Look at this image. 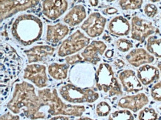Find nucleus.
<instances>
[{"instance_id": "f257e3e1", "label": "nucleus", "mask_w": 161, "mask_h": 120, "mask_svg": "<svg viewBox=\"0 0 161 120\" xmlns=\"http://www.w3.org/2000/svg\"><path fill=\"white\" fill-rule=\"evenodd\" d=\"M44 104L29 82L22 81L15 84L11 99L7 108L14 114L22 113L29 119H44L48 117L43 111Z\"/></svg>"}, {"instance_id": "f03ea898", "label": "nucleus", "mask_w": 161, "mask_h": 120, "mask_svg": "<svg viewBox=\"0 0 161 120\" xmlns=\"http://www.w3.org/2000/svg\"><path fill=\"white\" fill-rule=\"evenodd\" d=\"M11 32L13 38L22 46H30L40 40L43 34V23L36 16L23 14L12 22Z\"/></svg>"}, {"instance_id": "7ed1b4c3", "label": "nucleus", "mask_w": 161, "mask_h": 120, "mask_svg": "<svg viewBox=\"0 0 161 120\" xmlns=\"http://www.w3.org/2000/svg\"><path fill=\"white\" fill-rule=\"evenodd\" d=\"M37 94L42 101L46 113L51 117L64 115L68 117H81L86 111V107L80 105H72L63 102L56 89L43 88L38 90Z\"/></svg>"}, {"instance_id": "20e7f679", "label": "nucleus", "mask_w": 161, "mask_h": 120, "mask_svg": "<svg viewBox=\"0 0 161 120\" xmlns=\"http://www.w3.org/2000/svg\"><path fill=\"white\" fill-rule=\"evenodd\" d=\"M96 87L108 96H119L123 94V88L114 75L113 68L108 63L100 64L95 73Z\"/></svg>"}, {"instance_id": "39448f33", "label": "nucleus", "mask_w": 161, "mask_h": 120, "mask_svg": "<svg viewBox=\"0 0 161 120\" xmlns=\"http://www.w3.org/2000/svg\"><path fill=\"white\" fill-rule=\"evenodd\" d=\"M22 68V59L16 51L8 44L1 45V77L2 82L6 79L15 77Z\"/></svg>"}, {"instance_id": "423d86ee", "label": "nucleus", "mask_w": 161, "mask_h": 120, "mask_svg": "<svg viewBox=\"0 0 161 120\" xmlns=\"http://www.w3.org/2000/svg\"><path fill=\"white\" fill-rule=\"evenodd\" d=\"M59 94L69 104L78 105L93 103L100 98V94L88 88H80L73 84H65L59 88Z\"/></svg>"}, {"instance_id": "0eeeda50", "label": "nucleus", "mask_w": 161, "mask_h": 120, "mask_svg": "<svg viewBox=\"0 0 161 120\" xmlns=\"http://www.w3.org/2000/svg\"><path fill=\"white\" fill-rule=\"evenodd\" d=\"M90 38L80 30H77L66 38L57 50L59 57H66L77 53L89 45Z\"/></svg>"}, {"instance_id": "6e6552de", "label": "nucleus", "mask_w": 161, "mask_h": 120, "mask_svg": "<svg viewBox=\"0 0 161 120\" xmlns=\"http://www.w3.org/2000/svg\"><path fill=\"white\" fill-rule=\"evenodd\" d=\"M40 0H0L1 22L16 15L34 8Z\"/></svg>"}, {"instance_id": "1a4fd4ad", "label": "nucleus", "mask_w": 161, "mask_h": 120, "mask_svg": "<svg viewBox=\"0 0 161 120\" xmlns=\"http://www.w3.org/2000/svg\"><path fill=\"white\" fill-rule=\"evenodd\" d=\"M158 32V29L152 23L145 19L135 16L131 20V38L141 43L148 37Z\"/></svg>"}, {"instance_id": "9d476101", "label": "nucleus", "mask_w": 161, "mask_h": 120, "mask_svg": "<svg viewBox=\"0 0 161 120\" xmlns=\"http://www.w3.org/2000/svg\"><path fill=\"white\" fill-rule=\"evenodd\" d=\"M23 78L32 82L39 89L45 88L48 85L46 66L39 63L27 65L23 71Z\"/></svg>"}, {"instance_id": "9b49d317", "label": "nucleus", "mask_w": 161, "mask_h": 120, "mask_svg": "<svg viewBox=\"0 0 161 120\" xmlns=\"http://www.w3.org/2000/svg\"><path fill=\"white\" fill-rule=\"evenodd\" d=\"M107 19L99 12H93L81 25V29L90 38L101 36L105 30Z\"/></svg>"}, {"instance_id": "f8f14e48", "label": "nucleus", "mask_w": 161, "mask_h": 120, "mask_svg": "<svg viewBox=\"0 0 161 120\" xmlns=\"http://www.w3.org/2000/svg\"><path fill=\"white\" fill-rule=\"evenodd\" d=\"M71 5V0H43L42 12L43 16L51 21L60 18Z\"/></svg>"}, {"instance_id": "ddd939ff", "label": "nucleus", "mask_w": 161, "mask_h": 120, "mask_svg": "<svg viewBox=\"0 0 161 120\" xmlns=\"http://www.w3.org/2000/svg\"><path fill=\"white\" fill-rule=\"evenodd\" d=\"M107 51L106 43L100 40H94L89 43L86 48L82 50L81 56L85 63L97 65L101 60V57Z\"/></svg>"}, {"instance_id": "4468645a", "label": "nucleus", "mask_w": 161, "mask_h": 120, "mask_svg": "<svg viewBox=\"0 0 161 120\" xmlns=\"http://www.w3.org/2000/svg\"><path fill=\"white\" fill-rule=\"evenodd\" d=\"M55 47L48 45H35L29 49L25 50L24 53L29 64L44 63L50 59L55 53Z\"/></svg>"}, {"instance_id": "2eb2a0df", "label": "nucleus", "mask_w": 161, "mask_h": 120, "mask_svg": "<svg viewBox=\"0 0 161 120\" xmlns=\"http://www.w3.org/2000/svg\"><path fill=\"white\" fill-rule=\"evenodd\" d=\"M149 102L148 97L144 93H137L134 95H128L119 99L117 105L123 109L129 110L136 113L146 106Z\"/></svg>"}, {"instance_id": "dca6fc26", "label": "nucleus", "mask_w": 161, "mask_h": 120, "mask_svg": "<svg viewBox=\"0 0 161 120\" xmlns=\"http://www.w3.org/2000/svg\"><path fill=\"white\" fill-rule=\"evenodd\" d=\"M118 78L125 92L137 94L143 89V85L133 70H123L119 72Z\"/></svg>"}, {"instance_id": "f3484780", "label": "nucleus", "mask_w": 161, "mask_h": 120, "mask_svg": "<svg viewBox=\"0 0 161 120\" xmlns=\"http://www.w3.org/2000/svg\"><path fill=\"white\" fill-rule=\"evenodd\" d=\"M125 59L131 66L139 68L146 64L153 63L155 58L144 48H135L130 51L125 57Z\"/></svg>"}, {"instance_id": "a211bd4d", "label": "nucleus", "mask_w": 161, "mask_h": 120, "mask_svg": "<svg viewBox=\"0 0 161 120\" xmlns=\"http://www.w3.org/2000/svg\"><path fill=\"white\" fill-rule=\"evenodd\" d=\"M69 27L61 22L54 25H48L45 40L49 44H57L67 36L69 34Z\"/></svg>"}, {"instance_id": "6ab92c4d", "label": "nucleus", "mask_w": 161, "mask_h": 120, "mask_svg": "<svg viewBox=\"0 0 161 120\" xmlns=\"http://www.w3.org/2000/svg\"><path fill=\"white\" fill-rule=\"evenodd\" d=\"M107 28L114 36H126L131 32V24L124 16H117L109 21Z\"/></svg>"}, {"instance_id": "aec40b11", "label": "nucleus", "mask_w": 161, "mask_h": 120, "mask_svg": "<svg viewBox=\"0 0 161 120\" xmlns=\"http://www.w3.org/2000/svg\"><path fill=\"white\" fill-rule=\"evenodd\" d=\"M87 18L86 8L82 5H76L72 7L63 17V22L69 27L79 25Z\"/></svg>"}, {"instance_id": "412c9836", "label": "nucleus", "mask_w": 161, "mask_h": 120, "mask_svg": "<svg viewBox=\"0 0 161 120\" xmlns=\"http://www.w3.org/2000/svg\"><path fill=\"white\" fill-rule=\"evenodd\" d=\"M160 71L158 68L150 64H146L138 68L137 76L143 85H149L160 78Z\"/></svg>"}, {"instance_id": "4be33fe9", "label": "nucleus", "mask_w": 161, "mask_h": 120, "mask_svg": "<svg viewBox=\"0 0 161 120\" xmlns=\"http://www.w3.org/2000/svg\"><path fill=\"white\" fill-rule=\"evenodd\" d=\"M70 65L66 63H53L50 64L48 67V73L49 76L53 79L64 80L66 79L69 76Z\"/></svg>"}, {"instance_id": "5701e85b", "label": "nucleus", "mask_w": 161, "mask_h": 120, "mask_svg": "<svg viewBox=\"0 0 161 120\" xmlns=\"http://www.w3.org/2000/svg\"><path fill=\"white\" fill-rule=\"evenodd\" d=\"M146 50L154 57L161 59V38L151 36L147 39Z\"/></svg>"}, {"instance_id": "b1692460", "label": "nucleus", "mask_w": 161, "mask_h": 120, "mask_svg": "<svg viewBox=\"0 0 161 120\" xmlns=\"http://www.w3.org/2000/svg\"><path fill=\"white\" fill-rule=\"evenodd\" d=\"M143 0H119V6L123 11H135L141 8Z\"/></svg>"}, {"instance_id": "393cba45", "label": "nucleus", "mask_w": 161, "mask_h": 120, "mask_svg": "<svg viewBox=\"0 0 161 120\" xmlns=\"http://www.w3.org/2000/svg\"><path fill=\"white\" fill-rule=\"evenodd\" d=\"M108 120H135V117L129 110L122 109L110 113Z\"/></svg>"}, {"instance_id": "a878e982", "label": "nucleus", "mask_w": 161, "mask_h": 120, "mask_svg": "<svg viewBox=\"0 0 161 120\" xmlns=\"http://www.w3.org/2000/svg\"><path fill=\"white\" fill-rule=\"evenodd\" d=\"M158 119V113L152 107H143L138 114L139 120H157Z\"/></svg>"}, {"instance_id": "bb28decb", "label": "nucleus", "mask_w": 161, "mask_h": 120, "mask_svg": "<svg viewBox=\"0 0 161 120\" xmlns=\"http://www.w3.org/2000/svg\"><path fill=\"white\" fill-rule=\"evenodd\" d=\"M115 46L120 52L126 53L133 48L134 44L129 39L121 38L115 41Z\"/></svg>"}, {"instance_id": "cd10ccee", "label": "nucleus", "mask_w": 161, "mask_h": 120, "mask_svg": "<svg viewBox=\"0 0 161 120\" xmlns=\"http://www.w3.org/2000/svg\"><path fill=\"white\" fill-rule=\"evenodd\" d=\"M111 107L108 102L103 101L99 102L96 106V113L99 117H106L110 115Z\"/></svg>"}, {"instance_id": "c85d7f7f", "label": "nucleus", "mask_w": 161, "mask_h": 120, "mask_svg": "<svg viewBox=\"0 0 161 120\" xmlns=\"http://www.w3.org/2000/svg\"><path fill=\"white\" fill-rule=\"evenodd\" d=\"M65 62L66 64H68L70 66L85 63L83 58L81 56V53H75V54L68 56V57H65Z\"/></svg>"}, {"instance_id": "c756f323", "label": "nucleus", "mask_w": 161, "mask_h": 120, "mask_svg": "<svg viewBox=\"0 0 161 120\" xmlns=\"http://www.w3.org/2000/svg\"><path fill=\"white\" fill-rule=\"evenodd\" d=\"M143 12L148 18H154L158 14V8L155 5L148 3L143 8Z\"/></svg>"}, {"instance_id": "7c9ffc66", "label": "nucleus", "mask_w": 161, "mask_h": 120, "mask_svg": "<svg viewBox=\"0 0 161 120\" xmlns=\"http://www.w3.org/2000/svg\"><path fill=\"white\" fill-rule=\"evenodd\" d=\"M151 96L156 102H161V82H157L151 89Z\"/></svg>"}, {"instance_id": "2f4dec72", "label": "nucleus", "mask_w": 161, "mask_h": 120, "mask_svg": "<svg viewBox=\"0 0 161 120\" xmlns=\"http://www.w3.org/2000/svg\"><path fill=\"white\" fill-rule=\"evenodd\" d=\"M0 120H20V117L18 114H14L9 111L2 115Z\"/></svg>"}, {"instance_id": "473e14b6", "label": "nucleus", "mask_w": 161, "mask_h": 120, "mask_svg": "<svg viewBox=\"0 0 161 120\" xmlns=\"http://www.w3.org/2000/svg\"><path fill=\"white\" fill-rule=\"evenodd\" d=\"M125 63L123 59H116L114 61V66L117 70H120L125 67Z\"/></svg>"}, {"instance_id": "72a5a7b5", "label": "nucleus", "mask_w": 161, "mask_h": 120, "mask_svg": "<svg viewBox=\"0 0 161 120\" xmlns=\"http://www.w3.org/2000/svg\"><path fill=\"white\" fill-rule=\"evenodd\" d=\"M117 13H118V10H117L116 8L114 7H108L106 8V9L103 10V14L108 16L114 15V14H116Z\"/></svg>"}, {"instance_id": "f704fd0d", "label": "nucleus", "mask_w": 161, "mask_h": 120, "mask_svg": "<svg viewBox=\"0 0 161 120\" xmlns=\"http://www.w3.org/2000/svg\"><path fill=\"white\" fill-rule=\"evenodd\" d=\"M49 120H73V119H70L69 117H68V116L59 115V116H55V117H51Z\"/></svg>"}, {"instance_id": "c9c22d12", "label": "nucleus", "mask_w": 161, "mask_h": 120, "mask_svg": "<svg viewBox=\"0 0 161 120\" xmlns=\"http://www.w3.org/2000/svg\"><path fill=\"white\" fill-rule=\"evenodd\" d=\"M114 52L113 50L107 49V51L105 52V57L108 58V59H111L114 57Z\"/></svg>"}, {"instance_id": "e433bc0d", "label": "nucleus", "mask_w": 161, "mask_h": 120, "mask_svg": "<svg viewBox=\"0 0 161 120\" xmlns=\"http://www.w3.org/2000/svg\"><path fill=\"white\" fill-rule=\"evenodd\" d=\"M88 3H89L90 5L92 6V7H97V6H98L99 3H100V1L99 0H89Z\"/></svg>"}, {"instance_id": "4c0bfd02", "label": "nucleus", "mask_w": 161, "mask_h": 120, "mask_svg": "<svg viewBox=\"0 0 161 120\" xmlns=\"http://www.w3.org/2000/svg\"><path fill=\"white\" fill-rule=\"evenodd\" d=\"M77 120H96V119H92V118H89V117H80L79 119H77Z\"/></svg>"}, {"instance_id": "58836bf2", "label": "nucleus", "mask_w": 161, "mask_h": 120, "mask_svg": "<svg viewBox=\"0 0 161 120\" xmlns=\"http://www.w3.org/2000/svg\"><path fill=\"white\" fill-rule=\"evenodd\" d=\"M158 68L159 71H160V76H161V62H159V63H158Z\"/></svg>"}, {"instance_id": "ea45409f", "label": "nucleus", "mask_w": 161, "mask_h": 120, "mask_svg": "<svg viewBox=\"0 0 161 120\" xmlns=\"http://www.w3.org/2000/svg\"><path fill=\"white\" fill-rule=\"evenodd\" d=\"M148 1L152 2V3H158V2H160V0H148Z\"/></svg>"}, {"instance_id": "a19ab883", "label": "nucleus", "mask_w": 161, "mask_h": 120, "mask_svg": "<svg viewBox=\"0 0 161 120\" xmlns=\"http://www.w3.org/2000/svg\"><path fill=\"white\" fill-rule=\"evenodd\" d=\"M106 2H108V3H113V2L116 1V0H106Z\"/></svg>"}, {"instance_id": "79ce46f5", "label": "nucleus", "mask_w": 161, "mask_h": 120, "mask_svg": "<svg viewBox=\"0 0 161 120\" xmlns=\"http://www.w3.org/2000/svg\"><path fill=\"white\" fill-rule=\"evenodd\" d=\"M159 110H160V111H161V106H160V107H159Z\"/></svg>"}, {"instance_id": "37998d69", "label": "nucleus", "mask_w": 161, "mask_h": 120, "mask_svg": "<svg viewBox=\"0 0 161 120\" xmlns=\"http://www.w3.org/2000/svg\"><path fill=\"white\" fill-rule=\"evenodd\" d=\"M160 19H161V14H160Z\"/></svg>"}]
</instances>
